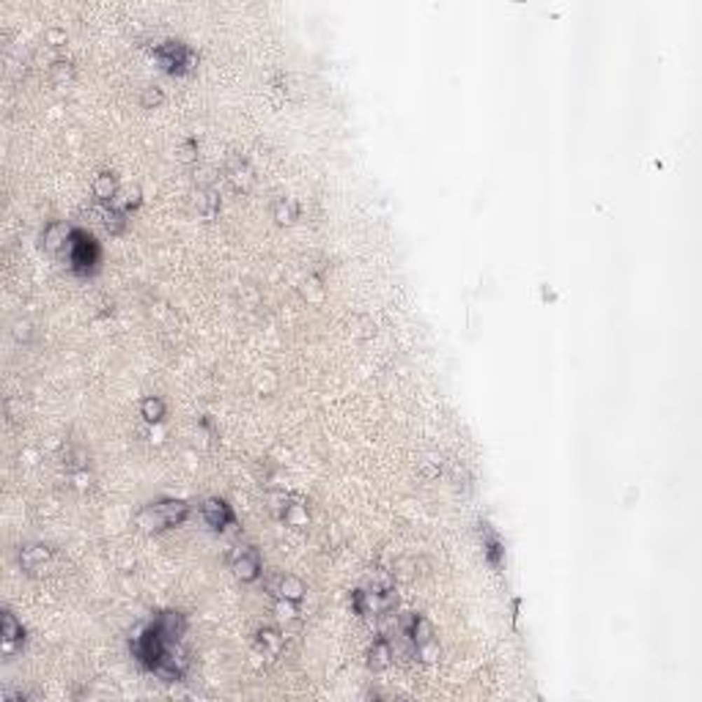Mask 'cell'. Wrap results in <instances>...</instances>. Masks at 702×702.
<instances>
[{
    "label": "cell",
    "mask_w": 702,
    "mask_h": 702,
    "mask_svg": "<svg viewBox=\"0 0 702 702\" xmlns=\"http://www.w3.org/2000/svg\"><path fill=\"white\" fill-rule=\"evenodd\" d=\"M302 593H305V587H302V581H299V579H294V576H286V579H283V584H280V596H283L286 601H299V598H302Z\"/></svg>",
    "instance_id": "obj_15"
},
{
    "label": "cell",
    "mask_w": 702,
    "mask_h": 702,
    "mask_svg": "<svg viewBox=\"0 0 702 702\" xmlns=\"http://www.w3.org/2000/svg\"><path fill=\"white\" fill-rule=\"evenodd\" d=\"M154 623L160 626L162 637L167 639V642H173V645L184 637V631H187V620H184V614H179V612H162Z\"/></svg>",
    "instance_id": "obj_7"
},
{
    "label": "cell",
    "mask_w": 702,
    "mask_h": 702,
    "mask_svg": "<svg viewBox=\"0 0 702 702\" xmlns=\"http://www.w3.org/2000/svg\"><path fill=\"white\" fill-rule=\"evenodd\" d=\"M154 58L167 74H184L195 64V53L184 41H162L160 47L154 50Z\"/></svg>",
    "instance_id": "obj_4"
},
{
    "label": "cell",
    "mask_w": 702,
    "mask_h": 702,
    "mask_svg": "<svg viewBox=\"0 0 702 702\" xmlns=\"http://www.w3.org/2000/svg\"><path fill=\"white\" fill-rule=\"evenodd\" d=\"M94 192L96 198H102V200H113L116 198V179H113V173H99L94 181Z\"/></svg>",
    "instance_id": "obj_13"
},
{
    "label": "cell",
    "mask_w": 702,
    "mask_h": 702,
    "mask_svg": "<svg viewBox=\"0 0 702 702\" xmlns=\"http://www.w3.org/2000/svg\"><path fill=\"white\" fill-rule=\"evenodd\" d=\"M170 645H173V642H167V639L162 637L160 626H157V623H151V626H149L140 637L135 639L132 650H135V659H137L146 670L154 672L162 661L170 656Z\"/></svg>",
    "instance_id": "obj_2"
},
{
    "label": "cell",
    "mask_w": 702,
    "mask_h": 702,
    "mask_svg": "<svg viewBox=\"0 0 702 702\" xmlns=\"http://www.w3.org/2000/svg\"><path fill=\"white\" fill-rule=\"evenodd\" d=\"M483 527V546H486V560L494 565V568H500L502 565V560H505V549H502V543L497 538V532H491V527L488 524H480Z\"/></svg>",
    "instance_id": "obj_9"
},
{
    "label": "cell",
    "mask_w": 702,
    "mask_h": 702,
    "mask_svg": "<svg viewBox=\"0 0 702 702\" xmlns=\"http://www.w3.org/2000/svg\"><path fill=\"white\" fill-rule=\"evenodd\" d=\"M47 560H50V549L47 546H25L20 551V565L25 571H39Z\"/></svg>",
    "instance_id": "obj_10"
},
{
    "label": "cell",
    "mask_w": 702,
    "mask_h": 702,
    "mask_svg": "<svg viewBox=\"0 0 702 702\" xmlns=\"http://www.w3.org/2000/svg\"><path fill=\"white\" fill-rule=\"evenodd\" d=\"M192 151H195V140H190V143H187V146L181 149V154H179V157H181V160H184V162H190L192 157H195Z\"/></svg>",
    "instance_id": "obj_19"
},
{
    "label": "cell",
    "mask_w": 702,
    "mask_h": 702,
    "mask_svg": "<svg viewBox=\"0 0 702 702\" xmlns=\"http://www.w3.org/2000/svg\"><path fill=\"white\" fill-rule=\"evenodd\" d=\"M66 253H69V263L77 275H94L96 266H99V245L91 233L74 228L69 233V242H66Z\"/></svg>",
    "instance_id": "obj_1"
},
{
    "label": "cell",
    "mask_w": 702,
    "mask_h": 702,
    "mask_svg": "<svg viewBox=\"0 0 702 702\" xmlns=\"http://www.w3.org/2000/svg\"><path fill=\"white\" fill-rule=\"evenodd\" d=\"M203 518H206V524H209L212 530L223 532V530H228V527L233 524V511H230V505H228L225 500L212 497V500H206V505H203Z\"/></svg>",
    "instance_id": "obj_6"
},
{
    "label": "cell",
    "mask_w": 702,
    "mask_h": 702,
    "mask_svg": "<svg viewBox=\"0 0 702 702\" xmlns=\"http://www.w3.org/2000/svg\"><path fill=\"white\" fill-rule=\"evenodd\" d=\"M233 574L239 576L242 581H256L261 576V557H258V551L253 546L239 549L233 554Z\"/></svg>",
    "instance_id": "obj_5"
},
{
    "label": "cell",
    "mask_w": 702,
    "mask_h": 702,
    "mask_svg": "<svg viewBox=\"0 0 702 702\" xmlns=\"http://www.w3.org/2000/svg\"><path fill=\"white\" fill-rule=\"evenodd\" d=\"M25 639V631H22V626L17 623V617L11 614V612H3V642H6V650L11 653V647L17 645V642H22Z\"/></svg>",
    "instance_id": "obj_12"
},
{
    "label": "cell",
    "mask_w": 702,
    "mask_h": 702,
    "mask_svg": "<svg viewBox=\"0 0 702 702\" xmlns=\"http://www.w3.org/2000/svg\"><path fill=\"white\" fill-rule=\"evenodd\" d=\"M140 415H143V420H149V422H160L162 417H165V404H162L160 398H146L140 404Z\"/></svg>",
    "instance_id": "obj_14"
},
{
    "label": "cell",
    "mask_w": 702,
    "mask_h": 702,
    "mask_svg": "<svg viewBox=\"0 0 702 702\" xmlns=\"http://www.w3.org/2000/svg\"><path fill=\"white\" fill-rule=\"evenodd\" d=\"M258 642H261V647H266L272 656L280 650V634H277V631H272V628H263V631L258 634Z\"/></svg>",
    "instance_id": "obj_17"
},
{
    "label": "cell",
    "mask_w": 702,
    "mask_h": 702,
    "mask_svg": "<svg viewBox=\"0 0 702 702\" xmlns=\"http://www.w3.org/2000/svg\"><path fill=\"white\" fill-rule=\"evenodd\" d=\"M190 516V505L181 502V500H162L157 505L146 508L140 521L149 527V530H162V527H181Z\"/></svg>",
    "instance_id": "obj_3"
},
{
    "label": "cell",
    "mask_w": 702,
    "mask_h": 702,
    "mask_svg": "<svg viewBox=\"0 0 702 702\" xmlns=\"http://www.w3.org/2000/svg\"><path fill=\"white\" fill-rule=\"evenodd\" d=\"M69 233L71 230H66L61 223H50L44 228V233H41V245L47 247V250H58V247H66V242H69Z\"/></svg>",
    "instance_id": "obj_11"
},
{
    "label": "cell",
    "mask_w": 702,
    "mask_h": 702,
    "mask_svg": "<svg viewBox=\"0 0 702 702\" xmlns=\"http://www.w3.org/2000/svg\"><path fill=\"white\" fill-rule=\"evenodd\" d=\"M390 661H392V647H390V642H387V639H376V642L371 645V650H368V667L373 672H382L390 667Z\"/></svg>",
    "instance_id": "obj_8"
},
{
    "label": "cell",
    "mask_w": 702,
    "mask_h": 702,
    "mask_svg": "<svg viewBox=\"0 0 702 702\" xmlns=\"http://www.w3.org/2000/svg\"><path fill=\"white\" fill-rule=\"evenodd\" d=\"M275 217H277L280 223H294V220H296V203H294L291 198H288V200H277Z\"/></svg>",
    "instance_id": "obj_16"
},
{
    "label": "cell",
    "mask_w": 702,
    "mask_h": 702,
    "mask_svg": "<svg viewBox=\"0 0 702 702\" xmlns=\"http://www.w3.org/2000/svg\"><path fill=\"white\" fill-rule=\"evenodd\" d=\"M160 102H162V94H160V91H154V88H149V91H146V96H143V104H146V107H151V104H160Z\"/></svg>",
    "instance_id": "obj_18"
}]
</instances>
